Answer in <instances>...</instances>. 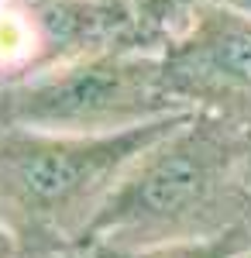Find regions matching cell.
Returning <instances> with one entry per match:
<instances>
[{"mask_svg": "<svg viewBox=\"0 0 251 258\" xmlns=\"http://www.w3.org/2000/svg\"><path fill=\"white\" fill-rule=\"evenodd\" d=\"M103 4H128V7H135L138 0H103Z\"/></svg>", "mask_w": 251, "mask_h": 258, "instance_id": "9", "label": "cell"}, {"mask_svg": "<svg viewBox=\"0 0 251 258\" xmlns=\"http://www.w3.org/2000/svg\"><path fill=\"white\" fill-rule=\"evenodd\" d=\"M248 244L241 241V231H224L210 238H190V241H169V244H152L138 251H117L114 258H241Z\"/></svg>", "mask_w": 251, "mask_h": 258, "instance_id": "6", "label": "cell"}, {"mask_svg": "<svg viewBox=\"0 0 251 258\" xmlns=\"http://www.w3.org/2000/svg\"><path fill=\"white\" fill-rule=\"evenodd\" d=\"M31 4H38V0H31Z\"/></svg>", "mask_w": 251, "mask_h": 258, "instance_id": "11", "label": "cell"}, {"mask_svg": "<svg viewBox=\"0 0 251 258\" xmlns=\"http://www.w3.org/2000/svg\"><path fill=\"white\" fill-rule=\"evenodd\" d=\"M203 4H210V0H138L135 4L138 31L148 45L165 48V41L175 38Z\"/></svg>", "mask_w": 251, "mask_h": 258, "instance_id": "5", "label": "cell"}, {"mask_svg": "<svg viewBox=\"0 0 251 258\" xmlns=\"http://www.w3.org/2000/svg\"><path fill=\"white\" fill-rule=\"evenodd\" d=\"M241 148L224 120L193 110L124 172L79 244L107 255L231 231Z\"/></svg>", "mask_w": 251, "mask_h": 258, "instance_id": "1", "label": "cell"}, {"mask_svg": "<svg viewBox=\"0 0 251 258\" xmlns=\"http://www.w3.org/2000/svg\"><path fill=\"white\" fill-rule=\"evenodd\" d=\"M210 4L231 11V14H241V18H251V0H210Z\"/></svg>", "mask_w": 251, "mask_h": 258, "instance_id": "8", "label": "cell"}, {"mask_svg": "<svg viewBox=\"0 0 251 258\" xmlns=\"http://www.w3.org/2000/svg\"><path fill=\"white\" fill-rule=\"evenodd\" d=\"M193 103L175 93L165 48L114 45L7 80L0 124L48 135H110Z\"/></svg>", "mask_w": 251, "mask_h": 258, "instance_id": "3", "label": "cell"}, {"mask_svg": "<svg viewBox=\"0 0 251 258\" xmlns=\"http://www.w3.org/2000/svg\"><path fill=\"white\" fill-rule=\"evenodd\" d=\"M175 93L196 107V93H251V18L203 4L165 41Z\"/></svg>", "mask_w": 251, "mask_h": 258, "instance_id": "4", "label": "cell"}, {"mask_svg": "<svg viewBox=\"0 0 251 258\" xmlns=\"http://www.w3.org/2000/svg\"><path fill=\"white\" fill-rule=\"evenodd\" d=\"M0 258H18V238L4 220H0Z\"/></svg>", "mask_w": 251, "mask_h": 258, "instance_id": "7", "label": "cell"}, {"mask_svg": "<svg viewBox=\"0 0 251 258\" xmlns=\"http://www.w3.org/2000/svg\"><path fill=\"white\" fill-rule=\"evenodd\" d=\"M175 110L158 120L110 135H48L4 127L0 135V200L31 227L83 241L100 207L124 172L162 135L193 114Z\"/></svg>", "mask_w": 251, "mask_h": 258, "instance_id": "2", "label": "cell"}, {"mask_svg": "<svg viewBox=\"0 0 251 258\" xmlns=\"http://www.w3.org/2000/svg\"><path fill=\"white\" fill-rule=\"evenodd\" d=\"M241 258H251V248H248V251H244V255H241Z\"/></svg>", "mask_w": 251, "mask_h": 258, "instance_id": "10", "label": "cell"}]
</instances>
